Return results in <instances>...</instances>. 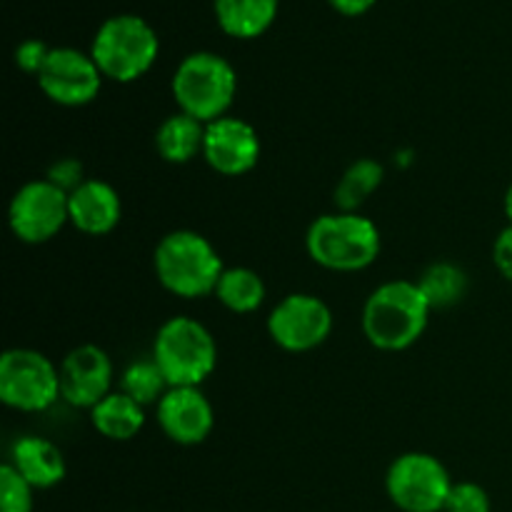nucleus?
Wrapping results in <instances>:
<instances>
[{"mask_svg": "<svg viewBox=\"0 0 512 512\" xmlns=\"http://www.w3.org/2000/svg\"><path fill=\"white\" fill-rule=\"evenodd\" d=\"M433 308L413 280H390L370 293L363 308V333L375 348L405 350L423 338Z\"/></svg>", "mask_w": 512, "mask_h": 512, "instance_id": "obj_1", "label": "nucleus"}, {"mask_svg": "<svg viewBox=\"0 0 512 512\" xmlns=\"http://www.w3.org/2000/svg\"><path fill=\"white\" fill-rule=\"evenodd\" d=\"M155 275L168 293L178 298H203L215 293L225 265L205 235L173 230L158 243L153 255Z\"/></svg>", "mask_w": 512, "mask_h": 512, "instance_id": "obj_2", "label": "nucleus"}, {"mask_svg": "<svg viewBox=\"0 0 512 512\" xmlns=\"http://www.w3.org/2000/svg\"><path fill=\"white\" fill-rule=\"evenodd\" d=\"M310 258L328 270L355 273L380 255V230L360 213H330L313 220L305 235Z\"/></svg>", "mask_w": 512, "mask_h": 512, "instance_id": "obj_3", "label": "nucleus"}, {"mask_svg": "<svg viewBox=\"0 0 512 512\" xmlns=\"http://www.w3.org/2000/svg\"><path fill=\"white\" fill-rule=\"evenodd\" d=\"M153 360L170 388H200L218 363V345L203 323L175 315L155 335Z\"/></svg>", "mask_w": 512, "mask_h": 512, "instance_id": "obj_4", "label": "nucleus"}, {"mask_svg": "<svg viewBox=\"0 0 512 512\" xmlns=\"http://www.w3.org/2000/svg\"><path fill=\"white\" fill-rule=\"evenodd\" d=\"M235 93L238 75L228 60L215 53L188 55L173 75V98L178 108L205 125L228 115Z\"/></svg>", "mask_w": 512, "mask_h": 512, "instance_id": "obj_5", "label": "nucleus"}, {"mask_svg": "<svg viewBox=\"0 0 512 512\" xmlns=\"http://www.w3.org/2000/svg\"><path fill=\"white\" fill-rule=\"evenodd\" d=\"M158 35L138 15H115L100 25L93 40V60L103 78L133 83L153 68L158 58Z\"/></svg>", "mask_w": 512, "mask_h": 512, "instance_id": "obj_6", "label": "nucleus"}, {"mask_svg": "<svg viewBox=\"0 0 512 512\" xmlns=\"http://www.w3.org/2000/svg\"><path fill=\"white\" fill-rule=\"evenodd\" d=\"M60 398V368L30 348L5 350L0 358V400L20 413L48 410Z\"/></svg>", "mask_w": 512, "mask_h": 512, "instance_id": "obj_7", "label": "nucleus"}, {"mask_svg": "<svg viewBox=\"0 0 512 512\" xmlns=\"http://www.w3.org/2000/svg\"><path fill=\"white\" fill-rule=\"evenodd\" d=\"M453 480L435 455L405 453L393 460L385 475V490L403 512H443Z\"/></svg>", "mask_w": 512, "mask_h": 512, "instance_id": "obj_8", "label": "nucleus"}, {"mask_svg": "<svg viewBox=\"0 0 512 512\" xmlns=\"http://www.w3.org/2000/svg\"><path fill=\"white\" fill-rule=\"evenodd\" d=\"M8 223L15 238L23 243H48L65 228V223H70L68 193L48 178L30 180L10 200Z\"/></svg>", "mask_w": 512, "mask_h": 512, "instance_id": "obj_9", "label": "nucleus"}, {"mask_svg": "<svg viewBox=\"0 0 512 512\" xmlns=\"http://www.w3.org/2000/svg\"><path fill=\"white\" fill-rule=\"evenodd\" d=\"M333 330V313L318 295L293 293L280 300L268 318V333L288 353H308Z\"/></svg>", "mask_w": 512, "mask_h": 512, "instance_id": "obj_10", "label": "nucleus"}, {"mask_svg": "<svg viewBox=\"0 0 512 512\" xmlns=\"http://www.w3.org/2000/svg\"><path fill=\"white\" fill-rule=\"evenodd\" d=\"M103 73L93 55H85L75 48H53L43 70L38 75V85L53 103L65 108L88 105L98 98Z\"/></svg>", "mask_w": 512, "mask_h": 512, "instance_id": "obj_11", "label": "nucleus"}, {"mask_svg": "<svg viewBox=\"0 0 512 512\" xmlns=\"http://www.w3.org/2000/svg\"><path fill=\"white\" fill-rule=\"evenodd\" d=\"M113 363L98 345H78L65 355L60 365V398L73 408L93 410L105 395H110Z\"/></svg>", "mask_w": 512, "mask_h": 512, "instance_id": "obj_12", "label": "nucleus"}, {"mask_svg": "<svg viewBox=\"0 0 512 512\" xmlns=\"http://www.w3.org/2000/svg\"><path fill=\"white\" fill-rule=\"evenodd\" d=\"M203 158L210 168L228 178L250 173L260 160V138L250 123L240 118L213 120L205 128Z\"/></svg>", "mask_w": 512, "mask_h": 512, "instance_id": "obj_13", "label": "nucleus"}, {"mask_svg": "<svg viewBox=\"0 0 512 512\" xmlns=\"http://www.w3.org/2000/svg\"><path fill=\"white\" fill-rule=\"evenodd\" d=\"M158 423L178 445H200L215 425L210 400L200 388H170L158 403Z\"/></svg>", "mask_w": 512, "mask_h": 512, "instance_id": "obj_14", "label": "nucleus"}, {"mask_svg": "<svg viewBox=\"0 0 512 512\" xmlns=\"http://www.w3.org/2000/svg\"><path fill=\"white\" fill-rule=\"evenodd\" d=\"M70 223L85 235H108L123 218V203L118 190L105 180H85L68 195Z\"/></svg>", "mask_w": 512, "mask_h": 512, "instance_id": "obj_15", "label": "nucleus"}, {"mask_svg": "<svg viewBox=\"0 0 512 512\" xmlns=\"http://www.w3.org/2000/svg\"><path fill=\"white\" fill-rule=\"evenodd\" d=\"M10 465L33 490L55 488L65 478V458L60 448L38 435H23L13 445Z\"/></svg>", "mask_w": 512, "mask_h": 512, "instance_id": "obj_16", "label": "nucleus"}, {"mask_svg": "<svg viewBox=\"0 0 512 512\" xmlns=\"http://www.w3.org/2000/svg\"><path fill=\"white\" fill-rule=\"evenodd\" d=\"M205 128L208 125L200 123L193 115L183 113V110L165 118L160 123L158 133H155V148H158L160 158L168 160V163L183 165L203 155Z\"/></svg>", "mask_w": 512, "mask_h": 512, "instance_id": "obj_17", "label": "nucleus"}, {"mask_svg": "<svg viewBox=\"0 0 512 512\" xmlns=\"http://www.w3.org/2000/svg\"><path fill=\"white\" fill-rule=\"evenodd\" d=\"M90 423L103 438L108 440H130L143 430L145 408L135 403L123 390L110 393L90 410Z\"/></svg>", "mask_w": 512, "mask_h": 512, "instance_id": "obj_18", "label": "nucleus"}, {"mask_svg": "<svg viewBox=\"0 0 512 512\" xmlns=\"http://www.w3.org/2000/svg\"><path fill=\"white\" fill-rule=\"evenodd\" d=\"M278 13V0H215L220 28L233 38H258Z\"/></svg>", "mask_w": 512, "mask_h": 512, "instance_id": "obj_19", "label": "nucleus"}, {"mask_svg": "<svg viewBox=\"0 0 512 512\" xmlns=\"http://www.w3.org/2000/svg\"><path fill=\"white\" fill-rule=\"evenodd\" d=\"M213 295L233 313H253L263 305L265 283L250 268H225Z\"/></svg>", "mask_w": 512, "mask_h": 512, "instance_id": "obj_20", "label": "nucleus"}, {"mask_svg": "<svg viewBox=\"0 0 512 512\" xmlns=\"http://www.w3.org/2000/svg\"><path fill=\"white\" fill-rule=\"evenodd\" d=\"M383 178L385 170L378 160H355L343 173L338 188H335V205H338V210H343V213H358L360 205L380 188Z\"/></svg>", "mask_w": 512, "mask_h": 512, "instance_id": "obj_21", "label": "nucleus"}, {"mask_svg": "<svg viewBox=\"0 0 512 512\" xmlns=\"http://www.w3.org/2000/svg\"><path fill=\"white\" fill-rule=\"evenodd\" d=\"M423 290L425 300L433 310H445L458 305L468 293V275L453 263H433L423 270L420 280H415Z\"/></svg>", "mask_w": 512, "mask_h": 512, "instance_id": "obj_22", "label": "nucleus"}, {"mask_svg": "<svg viewBox=\"0 0 512 512\" xmlns=\"http://www.w3.org/2000/svg\"><path fill=\"white\" fill-rule=\"evenodd\" d=\"M120 385H123V393L130 395L135 403L145 405H158L163 400V395L168 393L170 385L165 380L163 370L158 368V363L150 355L148 360H133L128 368L123 370V378H120Z\"/></svg>", "mask_w": 512, "mask_h": 512, "instance_id": "obj_23", "label": "nucleus"}, {"mask_svg": "<svg viewBox=\"0 0 512 512\" xmlns=\"http://www.w3.org/2000/svg\"><path fill=\"white\" fill-rule=\"evenodd\" d=\"M0 512H33V488L10 463L0 468Z\"/></svg>", "mask_w": 512, "mask_h": 512, "instance_id": "obj_24", "label": "nucleus"}, {"mask_svg": "<svg viewBox=\"0 0 512 512\" xmlns=\"http://www.w3.org/2000/svg\"><path fill=\"white\" fill-rule=\"evenodd\" d=\"M443 512H490V495L478 483H453Z\"/></svg>", "mask_w": 512, "mask_h": 512, "instance_id": "obj_25", "label": "nucleus"}, {"mask_svg": "<svg viewBox=\"0 0 512 512\" xmlns=\"http://www.w3.org/2000/svg\"><path fill=\"white\" fill-rule=\"evenodd\" d=\"M48 180L53 185H58L60 190H65V193L70 195L75 188H80V185L85 183L83 165H80L75 158L58 160V163H55L53 168L48 170Z\"/></svg>", "mask_w": 512, "mask_h": 512, "instance_id": "obj_26", "label": "nucleus"}, {"mask_svg": "<svg viewBox=\"0 0 512 512\" xmlns=\"http://www.w3.org/2000/svg\"><path fill=\"white\" fill-rule=\"evenodd\" d=\"M50 50L53 48H48L43 40H25V43H20L18 50H15V63H18L25 73H33L35 78H38L45 60H48Z\"/></svg>", "mask_w": 512, "mask_h": 512, "instance_id": "obj_27", "label": "nucleus"}, {"mask_svg": "<svg viewBox=\"0 0 512 512\" xmlns=\"http://www.w3.org/2000/svg\"><path fill=\"white\" fill-rule=\"evenodd\" d=\"M493 260H495V268L500 270V275L508 278L512 283V225H508L505 230H500V235L495 238Z\"/></svg>", "mask_w": 512, "mask_h": 512, "instance_id": "obj_28", "label": "nucleus"}, {"mask_svg": "<svg viewBox=\"0 0 512 512\" xmlns=\"http://www.w3.org/2000/svg\"><path fill=\"white\" fill-rule=\"evenodd\" d=\"M330 5L343 15H363L365 10L373 8L375 0H330Z\"/></svg>", "mask_w": 512, "mask_h": 512, "instance_id": "obj_29", "label": "nucleus"}, {"mask_svg": "<svg viewBox=\"0 0 512 512\" xmlns=\"http://www.w3.org/2000/svg\"><path fill=\"white\" fill-rule=\"evenodd\" d=\"M505 215H508V220L512 225V185L508 188V193H505Z\"/></svg>", "mask_w": 512, "mask_h": 512, "instance_id": "obj_30", "label": "nucleus"}]
</instances>
